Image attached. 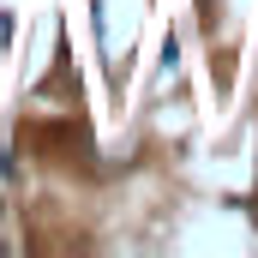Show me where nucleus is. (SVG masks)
<instances>
[{"label": "nucleus", "instance_id": "nucleus-1", "mask_svg": "<svg viewBox=\"0 0 258 258\" xmlns=\"http://www.w3.org/2000/svg\"><path fill=\"white\" fill-rule=\"evenodd\" d=\"M6 36H12V18H6V12H0V42H6Z\"/></svg>", "mask_w": 258, "mask_h": 258}]
</instances>
